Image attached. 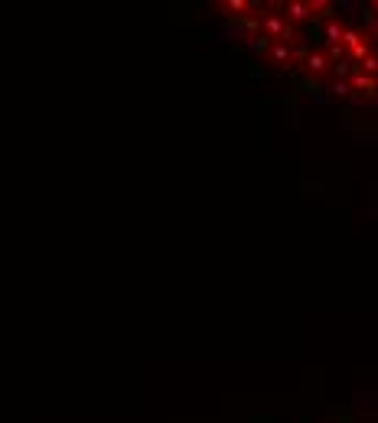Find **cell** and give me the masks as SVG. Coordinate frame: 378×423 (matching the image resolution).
<instances>
[{"instance_id": "6da1fadb", "label": "cell", "mask_w": 378, "mask_h": 423, "mask_svg": "<svg viewBox=\"0 0 378 423\" xmlns=\"http://www.w3.org/2000/svg\"><path fill=\"white\" fill-rule=\"evenodd\" d=\"M229 10L294 79L346 101L378 104V0H245Z\"/></svg>"}]
</instances>
